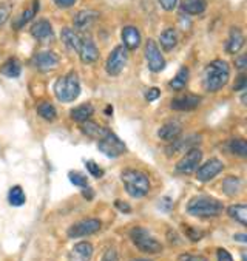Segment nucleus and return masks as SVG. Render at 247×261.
<instances>
[{
	"label": "nucleus",
	"mask_w": 247,
	"mask_h": 261,
	"mask_svg": "<svg viewBox=\"0 0 247 261\" xmlns=\"http://www.w3.org/2000/svg\"><path fill=\"white\" fill-rule=\"evenodd\" d=\"M229 77H230V68L227 65V62L221 61V59H215L206 67L204 76H203V84L207 91L216 93L227 85Z\"/></svg>",
	"instance_id": "obj_1"
},
{
	"label": "nucleus",
	"mask_w": 247,
	"mask_h": 261,
	"mask_svg": "<svg viewBox=\"0 0 247 261\" xmlns=\"http://www.w3.org/2000/svg\"><path fill=\"white\" fill-rule=\"evenodd\" d=\"M223 202L216 198L207 195L193 196L187 204V212L196 218H213L223 212Z\"/></svg>",
	"instance_id": "obj_2"
},
{
	"label": "nucleus",
	"mask_w": 247,
	"mask_h": 261,
	"mask_svg": "<svg viewBox=\"0 0 247 261\" xmlns=\"http://www.w3.org/2000/svg\"><path fill=\"white\" fill-rule=\"evenodd\" d=\"M121 181L127 193L133 198H142L150 192V179L144 172L127 169L121 173Z\"/></svg>",
	"instance_id": "obj_3"
},
{
	"label": "nucleus",
	"mask_w": 247,
	"mask_h": 261,
	"mask_svg": "<svg viewBox=\"0 0 247 261\" xmlns=\"http://www.w3.org/2000/svg\"><path fill=\"white\" fill-rule=\"evenodd\" d=\"M54 94L64 103H68V102H73L74 99H77L80 94V82H79L77 74L74 71H71L65 76L59 77L54 84Z\"/></svg>",
	"instance_id": "obj_4"
},
{
	"label": "nucleus",
	"mask_w": 247,
	"mask_h": 261,
	"mask_svg": "<svg viewBox=\"0 0 247 261\" xmlns=\"http://www.w3.org/2000/svg\"><path fill=\"white\" fill-rule=\"evenodd\" d=\"M130 238L133 244L144 253L156 255L162 252V244L144 227H133L130 230Z\"/></svg>",
	"instance_id": "obj_5"
},
{
	"label": "nucleus",
	"mask_w": 247,
	"mask_h": 261,
	"mask_svg": "<svg viewBox=\"0 0 247 261\" xmlns=\"http://www.w3.org/2000/svg\"><path fill=\"white\" fill-rule=\"evenodd\" d=\"M145 61H147L148 70L153 73H159L166 68V59L161 53L158 43L153 39H148L145 43Z\"/></svg>",
	"instance_id": "obj_6"
},
{
	"label": "nucleus",
	"mask_w": 247,
	"mask_h": 261,
	"mask_svg": "<svg viewBox=\"0 0 247 261\" xmlns=\"http://www.w3.org/2000/svg\"><path fill=\"white\" fill-rule=\"evenodd\" d=\"M97 148L104 154L110 156V158H118V156H121L127 150L125 144L110 130L107 132V135L102 139L97 141Z\"/></svg>",
	"instance_id": "obj_7"
},
{
	"label": "nucleus",
	"mask_w": 247,
	"mask_h": 261,
	"mask_svg": "<svg viewBox=\"0 0 247 261\" xmlns=\"http://www.w3.org/2000/svg\"><path fill=\"white\" fill-rule=\"evenodd\" d=\"M201 160H203V151L198 147H193L182 156V160H179V163L176 164V172L182 175L193 173L200 167Z\"/></svg>",
	"instance_id": "obj_8"
},
{
	"label": "nucleus",
	"mask_w": 247,
	"mask_h": 261,
	"mask_svg": "<svg viewBox=\"0 0 247 261\" xmlns=\"http://www.w3.org/2000/svg\"><path fill=\"white\" fill-rule=\"evenodd\" d=\"M101 227H102L101 220H97V218H85V220H80V221L74 223L68 229V237L70 238H80V237L94 235L96 232L101 230Z\"/></svg>",
	"instance_id": "obj_9"
},
{
	"label": "nucleus",
	"mask_w": 247,
	"mask_h": 261,
	"mask_svg": "<svg viewBox=\"0 0 247 261\" xmlns=\"http://www.w3.org/2000/svg\"><path fill=\"white\" fill-rule=\"evenodd\" d=\"M127 61H128V53H127L125 46H124V45L116 46V48L112 51V53H110L108 59H107V64H105L107 73H108L110 76H118V74L124 70Z\"/></svg>",
	"instance_id": "obj_10"
},
{
	"label": "nucleus",
	"mask_w": 247,
	"mask_h": 261,
	"mask_svg": "<svg viewBox=\"0 0 247 261\" xmlns=\"http://www.w3.org/2000/svg\"><path fill=\"white\" fill-rule=\"evenodd\" d=\"M79 58L84 64H93L99 59V49L91 37H82L79 45Z\"/></svg>",
	"instance_id": "obj_11"
},
{
	"label": "nucleus",
	"mask_w": 247,
	"mask_h": 261,
	"mask_svg": "<svg viewBox=\"0 0 247 261\" xmlns=\"http://www.w3.org/2000/svg\"><path fill=\"white\" fill-rule=\"evenodd\" d=\"M223 169H224V164L219 160L212 158L207 163H204L201 167H198L196 176L200 181H210V179L216 178L223 172Z\"/></svg>",
	"instance_id": "obj_12"
},
{
	"label": "nucleus",
	"mask_w": 247,
	"mask_h": 261,
	"mask_svg": "<svg viewBox=\"0 0 247 261\" xmlns=\"http://www.w3.org/2000/svg\"><path fill=\"white\" fill-rule=\"evenodd\" d=\"M201 103V97L196 94H182L170 102L172 110L176 112H193Z\"/></svg>",
	"instance_id": "obj_13"
},
{
	"label": "nucleus",
	"mask_w": 247,
	"mask_h": 261,
	"mask_svg": "<svg viewBox=\"0 0 247 261\" xmlns=\"http://www.w3.org/2000/svg\"><path fill=\"white\" fill-rule=\"evenodd\" d=\"M31 36L40 42H48V40H53L54 37V31H53V27L48 20L42 19V20H37L33 27H31Z\"/></svg>",
	"instance_id": "obj_14"
},
{
	"label": "nucleus",
	"mask_w": 247,
	"mask_h": 261,
	"mask_svg": "<svg viewBox=\"0 0 247 261\" xmlns=\"http://www.w3.org/2000/svg\"><path fill=\"white\" fill-rule=\"evenodd\" d=\"M34 65L42 71L54 70L59 65V56L53 51H42L34 58Z\"/></svg>",
	"instance_id": "obj_15"
},
{
	"label": "nucleus",
	"mask_w": 247,
	"mask_h": 261,
	"mask_svg": "<svg viewBox=\"0 0 247 261\" xmlns=\"http://www.w3.org/2000/svg\"><path fill=\"white\" fill-rule=\"evenodd\" d=\"M97 19H99V13L97 11H94V10H82V11H79L74 16L73 23H74V27L77 30L85 31V30L91 28L96 23Z\"/></svg>",
	"instance_id": "obj_16"
},
{
	"label": "nucleus",
	"mask_w": 247,
	"mask_h": 261,
	"mask_svg": "<svg viewBox=\"0 0 247 261\" xmlns=\"http://www.w3.org/2000/svg\"><path fill=\"white\" fill-rule=\"evenodd\" d=\"M244 46V34L238 27H232L229 33V40L226 43V51L229 55H236Z\"/></svg>",
	"instance_id": "obj_17"
},
{
	"label": "nucleus",
	"mask_w": 247,
	"mask_h": 261,
	"mask_svg": "<svg viewBox=\"0 0 247 261\" xmlns=\"http://www.w3.org/2000/svg\"><path fill=\"white\" fill-rule=\"evenodd\" d=\"M182 133V125L179 121H169L158 130V138L162 141H175Z\"/></svg>",
	"instance_id": "obj_18"
},
{
	"label": "nucleus",
	"mask_w": 247,
	"mask_h": 261,
	"mask_svg": "<svg viewBox=\"0 0 247 261\" xmlns=\"http://www.w3.org/2000/svg\"><path fill=\"white\" fill-rule=\"evenodd\" d=\"M93 256V246L87 241H80L74 244L70 252V261H90Z\"/></svg>",
	"instance_id": "obj_19"
},
{
	"label": "nucleus",
	"mask_w": 247,
	"mask_h": 261,
	"mask_svg": "<svg viewBox=\"0 0 247 261\" xmlns=\"http://www.w3.org/2000/svg\"><path fill=\"white\" fill-rule=\"evenodd\" d=\"M173 144L172 145H169V148H167V153L172 156V154H176L179 150H182V148H185V147H190V148H193V147H196V144L200 142V136L198 135H188V136H185V138H176L175 141H172Z\"/></svg>",
	"instance_id": "obj_20"
},
{
	"label": "nucleus",
	"mask_w": 247,
	"mask_h": 261,
	"mask_svg": "<svg viewBox=\"0 0 247 261\" xmlns=\"http://www.w3.org/2000/svg\"><path fill=\"white\" fill-rule=\"evenodd\" d=\"M122 42L125 49H136L141 45V33L136 27H125L122 30Z\"/></svg>",
	"instance_id": "obj_21"
},
{
	"label": "nucleus",
	"mask_w": 247,
	"mask_h": 261,
	"mask_svg": "<svg viewBox=\"0 0 247 261\" xmlns=\"http://www.w3.org/2000/svg\"><path fill=\"white\" fill-rule=\"evenodd\" d=\"M80 130H82V133L85 135V136H90V138H93V139H102L105 135H107V132H108V128H105V127H102V125H99V124H96V122H93V121H85V122H82V125H80Z\"/></svg>",
	"instance_id": "obj_22"
},
{
	"label": "nucleus",
	"mask_w": 247,
	"mask_h": 261,
	"mask_svg": "<svg viewBox=\"0 0 247 261\" xmlns=\"http://www.w3.org/2000/svg\"><path fill=\"white\" fill-rule=\"evenodd\" d=\"M206 8H207L206 0H182V4H181V10L188 16L203 14Z\"/></svg>",
	"instance_id": "obj_23"
},
{
	"label": "nucleus",
	"mask_w": 247,
	"mask_h": 261,
	"mask_svg": "<svg viewBox=\"0 0 247 261\" xmlns=\"http://www.w3.org/2000/svg\"><path fill=\"white\" fill-rule=\"evenodd\" d=\"M93 113H94V109H93L91 103H82V106H79V107H76V109L71 110L70 116H71L73 121L82 124L85 121H90V118L93 116Z\"/></svg>",
	"instance_id": "obj_24"
},
{
	"label": "nucleus",
	"mask_w": 247,
	"mask_h": 261,
	"mask_svg": "<svg viewBox=\"0 0 247 261\" xmlns=\"http://www.w3.org/2000/svg\"><path fill=\"white\" fill-rule=\"evenodd\" d=\"M61 39H62V42L65 43V46H67L68 49L77 51L82 37H80L73 28H64L62 33H61Z\"/></svg>",
	"instance_id": "obj_25"
},
{
	"label": "nucleus",
	"mask_w": 247,
	"mask_h": 261,
	"mask_svg": "<svg viewBox=\"0 0 247 261\" xmlns=\"http://www.w3.org/2000/svg\"><path fill=\"white\" fill-rule=\"evenodd\" d=\"M159 43L164 51H172L178 45V33L175 28H167L159 36Z\"/></svg>",
	"instance_id": "obj_26"
},
{
	"label": "nucleus",
	"mask_w": 247,
	"mask_h": 261,
	"mask_svg": "<svg viewBox=\"0 0 247 261\" xmlns=\"http://www.w3.org/2000/svg\"><path fill=\"white\" fill-rule=\"evenodd\" d=\"M229 217L238 221L242 226H247V205L245 204H233L227 208Z\"/></svg>",
	"instance_id": "obj_27"
},
{
	"label": "nucleus",
	"mask_w": 247,
	"mask_h": 261,
	"mask_svg": "<svg viewBox=\"0 0 247 261\" xmlns=\"http://www.w3.org/2000/svg\"><path fill=\"white\" fill-rule=\"evenodd\" d=\"M39 11V0H33V5H31V8H28V10H25L22 14H20V17L14 22V30H20L25 23H28L30 20H33V17L36 16V13Z\"/></svg>",
	"instance_id": "obj_28"
},
{
	"label": "nucleus",
	"mask_w": 247,
	"mask_h": 261,
	"mask_svg": "<svg viewBox=\"0 0 247 261\" xmlns=\"http://www.w3.org/2000/svg\"><path fill=\"white\" fill-rule=\"evenodd\" d=\"M0 71H2V74L4 76H7V77H19L20 76V73H22V67H20V62L17 61V59H8L4 65H2V68H0Z\"/></svg>",
	"instance_id": "obj_29"
},
{
	"label": "nucleus",
	"mask_w": 247,
	"mask_h": 261,
	"mask_svg": "<svg viewBox=\"0 0 247 261\" xmlns=\"http://www.w3.org/2000/svg\"><path fill=\"white\" fill-rule=\"evenodd\" d=\"M37 113L40 115V118H43L45 121L48 122H53L56 121L58 118V112H56V107L53 106V103L49 102H42L37 106Z\"/></svg>",
	"instance_id": "obj_30"
},
{
	"label": "nucleus",
	"mask_w": 247,
	"mask_h": 261,
	"mask_svg": "<svg viewBox=\"0 0 247 261\" xmlns=\"http://www.w3.org/2000/svg\"><path fill=\"white\" fill-rule=\"evenodd\" d=\"M187 82H188V68L182 67V68H179L176 76L170 81V88L175 91H181L182 88H185Z\"/></svg>",
	"instance_id": "obj_31"
},
{
	"label": "nucleus",
	"mask_w": 247,
	"mask_h": 261,
	"mask_svg": "<svg viewBox=\"0 0 247 261\" xmlns=\"http://www.w3.org/2000/svg\"><path fill=\"white\" fill-rule=\"evenodd\" d=\"M241 190V179L235 178V176H229L223 181V192L229 196L239 193Z\"/></svg>",
	"instance_id": "obj_32"
},
{
	"label": "nucleus",
	"mask_w": 247,
	"mask_h": 261,
	"mask_svg": "<svg viewBox=\"0 0 247 261\" xmlns=\"http://www.w3.org/2000/svg\"><path fill=\"white\" fill-rule=\"evenodd\" d=\"M8 201H10V204L14 205V207L23 205L25 201H26V196H25V192L22 190V187L14 186V187L10 190V193H8Z\"/></svg>",
	"instance_id": "obj_33"
},
{
	"label": "nucleus",
	"mask_w": 247,
	"mask_h": 261,
	"mask_svg": "<svg viewBox=\"0 0 247 261\" xmlns=\"http://www.w3.org/2000/svg\"><path fill=\"white\" fill-rule=\"evenodd\" d=\"M229 150H230L233 154L244 158V156L247 154V142H245L244 139H239V138L232 139V141L229 142Z\"/></svg>",
	"instance_id": "obj_34"
},
{
	"label": "nucleus",
	"mask_w": 247,
	"mask_h": 261,
	"mask_svg": "<svg viewBox=\"0 0 247 261\" xmlns=\"http://www.w3.org/2000/svg\"><path fill=\"white\" fill-rule=\"evenodd\" d=\"M68 179L71 181V184H74V186H77V187H80V189L88 187V179H87V176L82 175L80 172H70V173H68Z\"/></svg>",
	"instance_id": "obj_35"
},
{
	"label": "nucleus",
	"mask_w": 247,
	"mask_h": 261,
	"mask_svg": "<svg viewBox=\"0 0 247 261\" xmlns=\"http://www.w3.org/2000/svg\"><path fill=\"white\" fill-rule=\"evenodd\" d=\"M85 167L87 170L94 176V178H102L104 176V170L99 167L94 161H85Z\"/></svg>",
	"instance_id": "obj_36"
},
{
	"label": "nucleus",
	"mask_w": 247,
	"mask_h": 261,
	"mask_svg": "<svg viewBox=\"0 0 247 261\" xmlns=\"http://www.w3.org/2000/svg\"><path fill=\"white\" fill-rule=\"evenodd\" d=\"M10 14H11V7L10 5H0V27L8 22Z\"/></svg>",
	"instance_id": "obj_37"
},
{
	"label": "nucleus",
	"mask_w": 247,
	"mask_h": 261,
	"mask_svg": "<svg viewBox=\"0 0 247 261\" xmlns=\"http://www.w3.org/2000/svg\"><path fill=\"white\" fill-rule=\"evenodd\" d=\"M185 235H187L191 241H200V240L204 237L203 232H200L198 229H193V227H185Z\"/></svg>",
	"instance_id": "obj_38"
},
{
	"label": "nucleus",
	"mask_w": 247,
	"mask_h": 261,
	"mask_svg": "<svg viewBox=\"0 0 247 261\" xmlns=\"http://www.w3.org/2000/svg\"><path fill=\"white\" fill-rule=\"evenodd\" d=\"M101 261H119V255H118V250L115 247H108L102 256Z\"/></svg>",
	"instance_id": "obj_39"
},
{
	"label": "nucleus",
	"mask_w": 247,
	"mask_h": 261,
	"mask_svg": "<svg viewBox=\"0 0 247 261\" xmlns=\"http://www.w3.org/2000/svg\"><path fill=\"white\" fill-rule=\"evenodd\" d=\"M178 261H209L206 256L203 255H195V253H184L179 256Z\"/></svg>",
	"instance_id": "obj_40"
},
{
	"label": "nucleus",
	"mask_w": 247,
	"mask_h": 261,
	"mask_svg": "<svg viewBox=\"0 0 247 261\" xmlns=\"http://www.w3.org/2000/svg\"><path fill=\"white\" fill-rule=\"evenodd\" d=\"M159 96H161V91H159V88H156V87H153V88H148V90L145 91V99H147L148 102H153V100H156Z\"/></svg>",
	"instance_id": "obj_41"
},
{
	"label": "nucleus",
	"mask_w": 247,
	"mask_h": 261,
	"mask_svg": "<svg viewBox=\"0 0 247 261\" xmlns=\"http://www.w3.org/2000/svg\"><path fill=\"white\" fill-rule=\"evenodd\" d=\"M245 85H247V77H245V74H244V73H241V74L238 76V79H236L235 85H233V90H235V91H241V90H244V88H245Z\"/></svg>",
	"instance_id": "obj_42"
},
{
	"label": "nucleus",
	"mask_w": 247,
	"mask_h": 261,
	"mask_svg": "<svg viewBox=\"0 0 247 261\" xmlns=\"http://www.w3.org/2000/svg\"><path fill=\"white\" fill-rule=\"evenodd\" d=\"M159 5L166 10V11H173L178 5V0H159Z\"/></svg>",
	"instance_id": "obj_43"
},
{
	"label": "nucleus",
	"mask_w": 247,
	"mask_h": 261,
	"mask_svg": "<svg viewBox=\"0 0 247 261\" xmlns=\"http://www.w3.org/2000/svg\"><path fill=\"white\" fill-rule=\"evenodd\" d=\"M216 256H218V261H233L232 255L226 249H223V247L216 250Z\"/></svg>",
	"instance_id": "obj_44"
},
{
	"label": "nucleus",
	"mask_w": 247,
	"mask_h": 261,
	"mask_svg": "<svg viewBox=\"0 0 247 261\" xmlns=\"http://www.w3.org/2000/svg\"><path fill=\"white\" fill-rule=\"evenodd\" d=\"M115 205L118 207V211H119V212H122V214H130V212H131V207H130V204H127V202L116 201V202H115Z\"/></svg>",
	"instance_id": "obj_45"
},
{
	"label": "nucleus",
	"mask_w": 247,
	"mask_h": 261,
	"mask_svg": "<svg viewBox=\"0 0 247 261\" xmlns=\"http://www.w3.org/2000/svg\"><path fill=\"white\" fill-rule=\"evenodd\" d=\"M53 2L59 7V8H70V7H73L77 0H53Z\"/></svg>",
	"instance_id": "obj_46"
},
{
	"label": "nucleus",
	"mask_w": 247,
	"mask_h": 261,
	"mask_svg": "<svg viewBox=\"0 0 247 261\" xmlns=\"http://www.w3.org/2000/svg\"><path fill=\"white\" fill-rule=\"evenodd\" d=\"M235 65H236V68H238V70H241V71H242V70L247 67V56H245V55L239 56V58L235 61Z\"/></svg>",
	"instance_id": "obj_47"
},
{
	"label": "nucleus",
	"mask_w": 247,
	"mask_h": 261,
	"mask_svg": "<svg viewBox=\"0 0 247 261\" xmlns=\"http://www.w3.org/2000/svg\"><path fill=\"white\" fill-rule=\"evenodd\" d=\"M82 193H84V198H87V199H93V190L90 189V186L88 187H85V189H82Z\"/></svg>",
	"instance_id": "obj_48"
},
{
	"label": "nucleus",
	"mask_w": 247,
	"mask_h": 261,
	"mask_svg": "<svg viewBox=\"0 0 247 261\" xmlns=\"http://www.w3.org/2000/svg\"><path fill=\"white\" fill-rule=\"evenodd\" d=\"M233 240L241 241V243H245V241H247V237H245L244 233H241V235H235V237H233Z\"/></svg>",
	"instance_id": "obj_49"
},
{
	"label": "nucleus",
	"mask_w": 247,
	"mask_h": 261,
	"mask_svg": "<svg viewBox=\"0 0 247 261\" xmlns=\"http://www.w3.org/2000/svg\"><path fill=\"white\" fill-rule=\"evenodd\" d=\"M131 261H152V259H147V258H136V259H131Z\"/></svg>",
	"instance_id": "obj_50"
}]
</instances>
